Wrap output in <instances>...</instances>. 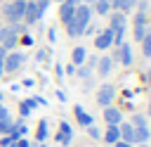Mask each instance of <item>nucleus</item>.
<instances>
[{
	"instance_id": "f257e3e1",
	"label": "nucleus",
	"mask_w": 151,
	"mask_h": 147,
	"mask_svg": "<svg viewBox=\"0 0 151 147\" xmlns=\"http://www.w3.org/2000/svg\"><path fill=\"white\" fill-rule=\"evenodd\" d=\"M90 19H92V7H90V5H78V7L73 9V17L66 21L68 36H71V38L83 36V31H85V26L90 24Z\"/></svg>"
},
{
	"instance_id": "f03ea898",
	"label": "nucleus",
	"mask_w": 151,
	"mask_h": 147,
	"mask_svg": "<svg viewBox=\"0 0 151 147\" xmlns=\"http://www.w3.org/2000/svg\"><path fill=\"white\" fill-rule=\"evenodd\" d=\"M24 12H26V2H24V0H14V2H9V5L2 7V14H5L12 24L21 21V19H24Z\"/></svg>"
},
{
	"instance_id": "7ed1b4c3",
	"label": "nucleus",
	"mask_w": 151,
	"mask_h": 147,
	"mask_svg": "<svg viewBox=\"0 0 151 147\" xmlns=\"http://www.w3.org/2000/svg\"><path fill=\"white\" fill-rule=\"evenodd\" d=\"M113 97H116V88H113L111 83H104V85L99 88V92H97V102H99L101 107H111Z\"/></svg>"
},
{
	"instance_id": "20e7f679",
	"label": "nucleus",
	"mask_w": 151,
	"mask_h": 147,
	"mask_svg": "<svg viewBox=\"0 0 151 147\" xmlns=\"http://www.w3.org/2000/svg\"><path fill=\"white\" fill-rule=\"evenodd\" d=\"M17 26H5V28H0V45L7 50V47H14L17 45Z\"/></svg>"
},
{
	"instance_id": "39448f33",
	"label": "nucleus",
	"mask_w": 151,
	"mask_h": 147,
	"mask_svg": "<svg viewBox=\"0 0 151 147\" xmlns=\"http://www.w3.org/2000/svg\"><path fill=\"white\" fill-rule=\"evenodd\" d=\"M24 55L21 52H12V55H7L5 59H2V71H17L21 64H24Z\"/></svg>"
},
{
	"instance_id": "423d86ee",
	"label": "nucleus",
	"mask_w": 151,
	"mask_h": 147,
	"mask_svg": "<svg viewBox=\"0 0 151 147\" xmlns=\"http://www.w3.org/2000/svg\"><path fill=\"white\" fill-rule=\"evenodd\" d=\"M111 43H113V31H111V28L101 31V33L94 38V47H99V50H106V47H111Z\"/></svg>"
},
{
	"instance_id": "0eeeda50",
	"label": "nucleus",
	"mask_w": 151,
	"mask_h": 147,
	"mask_svg": "<svg viewBox=\"0 0 151 147\" xmlns=\"http://www.w3.org/2000/svg\"><path fill=\"white\" fill-rule=\"evenodd\" d=\"M120 119H123L120 109H116V107H104V121H106L109 126H120Z\"/></svg>"
},
{
	"instance_id": "6e6552de",
	"label": "nucleus",
	"mask_w": 151,
	"mask_h": 147,
	"mask_svg": "<svg viewBox=\"0 0 151 147\" xmlns=\"http://www.w3.org/2000/svg\"><path fill=\"white\" fill-rule=\"evenodd\" d=\"M118 59L125 66H132V45L130 43H120L118 45Z\"/></svg>"
},
{
	"instance_id": "1a4fd4ad",
	"label": "nucleus",
	"mask_w": 151,
	"mask_h": 147,
	"mask_svg": "<svg viewBox=\"0 0 151 147\" xmlns=\"http://www.w3.org/2000/svg\"><path fill=\"white\" fill-rule=\"evenodd\" d=\"M40 19V12L35 7V2H26V12H24V21L26 24H35Z\"/></svg>"
},
{
	"instance_id": "9d476101",
	"label": "nucleus",
	"mask_w": 151,
	"mask_h": 147,
	"mask_svg": "<svg viewBox=\"0 0 151 147\" xmlns=\"http://www.w3.org/2000/svg\"><path fill=\"white\" fill-rule=\"evenodd\" d=\"M111 66H113V59L111 57H99L97 59V71H99V76H109L111 74Z\"/></svg>"
},
{
	"instance_id": "9b49d317",
	"label": "nucleus",
	"mask_w": 151,
	"mask_h": 147,
	"mask_svg": "<svg viewBox=\"0 0 151 147\" xmlns=\"http://www.w3.org/2000/svg\"><path fill=\"white\" fill-rule=\"evenodd\" d=\"M118 128H120V140L134 145V126H132V123H123V126H118Z\"/></svg>"
},
{
	"instance_id": "f8f14e48",
	"label": "nucleus",
	"mask_w": 151,
	"mask_h": 147,
	"mask_svg": "<svg viewBox=\"0 0 151 147\" xmlns=\"http://www.w3.org/2000/svg\"><path fill=\"white\" fill-rule=\"evenodd\" d=\"M76 119H78V123H80V126H85V128L94 123V119H92V116H90V114H87L80 104H76Z\"/></svg>"
},
{
	"instance_id": "ddd939ff",
	"label": "nucleus",
	"mask_w": 151,
	"mask_h": 147,
	"mask_svg": "<svg viewBox=\"0 0 151 147\" xmlns=\"http://www.w3.org/2000/svg\"><path fill=\"white\" fill-rule=\"evenodd\" d=\"M104 140H106L109 145H116V142L120 140V128H118V126H109V130L104 133Z\"/></svg>"
},
{
	"instance_id": "4468645a",
	"label": "nucleus",
	"mask_w": 151,
	"mask_h": 147,
	"mask_svg": "<svg viewBox=\"0 0 151 147\" xmlns=\"http://www.w3.org/2000/svg\"><path fill=\"white\" fill-rule=\"evenodd\" d=\"M59 128H61V130H59L57 140H59L61 145H68V142H71V126H68V123H61Z\"/></svg>"
},
{
	"instance_id": "2eb2a0df",
	"label": "nucleus",
	"mask_w": 151,
	"mask_h": 147,
	"mask_svg": "<svg viewBox=\"0 0 151 147\" xmlns=\"http://www.w3.org/2000/svg\"><path fill=\"white\" fill-rule=\"evenodd\" d=\"M73 9H76V7H73V5H68V2L64 0V5H61V12H59V17H61V21H64V24H66V21L73 17Z\"/></svg>"
},
{
	"instance_id": "dca6fc26",
	"label": "nucleus",
	"mask_w": 151,
	"mask_h": 147,
	"mask_svg": "<svg viewBox=\"0 0 151 147\" xmlns=\"http://www.w3.org/2000/svg\"><path fill=\"white\" fill-rule=\"evenodd\" d=\"M149 135H151V133H149V128H146V126L134 128V145H137V142H146V140H149Z\"/></svg>"
},
{
	"instance_id": "f3484780",
	"label": "nucleus",
	"mask_w": 151,
	"mask_h": 147,
	"mask_svg": "<svg viewBox=\"0 0 151 147\" xmlns=\"http://www.w3.org/2000/svg\"><path fill=\"white\" fill-rule=\"evenodd\" d=\"M71 59H73V64H76V66H80V64L85 62V47H80V45H78V47L73 50V55H71Z\"/></svg>"
},
{
	"instance_id": "a211bd4d",
	"label": "nucleus",
	"mask_w": 151,
	"mask_h": 147,
	"mask_svg": "<svg viewBox=\"0 0 151 147\" xmlns=\"http://www.w3.org/2000/svg\"><path fill=\"white\" fill-rule=\"evenodd\" d=\"M94 12H97V14H109V12H111L109 0H94Z\"/></svg>"
},
{
	"instance_id": "6ab92c4d",
	"label": "nucleus",
	"mask_w": 151,
	"mask_h": 147,
	"mask_svg": "<svg viewBox=\"0 0 151 147\" xmlns=\"http://www.w3.org/2000/svg\"><path fill=\"white\" fill-rule=\"evenodd\" d=\"M142 52L144 57H151V31H146V36L142 38Z\"/></svg>"
},
{
	"instance_id": "aec40b11",
	"label": "nucleus",
	"mask_w": 151,
	"mask_h": 147,
	"mask_svg": "<svg viewBox=\"0 0 151 147\" xmlns=\"http://www.w3.org/2000/svg\"><path fill=\"white\" fill-rule=\"evenodd\" d=\"M134 5H137V0H120V2H118V12L127 14V12H132Z\"/></svg>"
},
{
	"instance_id": "412c9836",
	"label": "nucleus",
	"mask_w": 151,
	"mask_h": 147,
	"mask_svg": "<svg viewBox=\"0 0 151 147\" xmlns=\"http://www.w3.org/2000/svg\"><path fill=\"white\" fill-rule=\"evenodd\" d=\"M7 133H12V121H9V116H7V119H0V135H7Z\"/></svg>"
},
{
	"instance_id": "4be33fe9",
	"label": "nucleus",
	"mask_w": 151,
	"mask_h": 147,
	"mask_svg": "<svg viewBox=\"0 0 151 147\" xmlns=\"http://www.w3.org/2000/svg\"><path fill=\"white\" fill-rule=\"evenodd\" d=\"M35 104H38L35 100H26V102L21 104V116H28V111H31V109H33Z\"/></svg>"
},
{
	"instance_id": "5701e85b",
	"label": "nucleus",
	"mask_w": 151,
	"mask_h": 147,
	"mask_svg": "<svg viewBox=\"0 0 151 147\" xmlns=\"http://www.w3.org/2000/svg\"><path fill=\"white\" fill-rule=\"evenodd\" d=\"M45 138H47V121H40L38 123V140L42 142Z\"/></svg>"
},
{
	"instance_id": "b1692460",
	"label": "nucleus",
	"mask_w": 151,
	"mask_h": 147,
	"mask_svg": "<svg viewBox=\"0 0 151 147\" xmlns=\"http://www.w3.org/2000/svg\"><path fill=\"white\" fill-rule=\"evenodd\" d=\"M134 26H146V12L139 9V12L134 14Z\"/></svg>"
},
{
	"instance_id": "393cba45",
	"label": "nucleus",
	"mask_w": 151,
	"mask_h": 147,
	"mask_svg": "<svg viewBox=\"0 0 151 147\" xmlns=\"http://www.w3.org/2000/svg\"><path fill=\"white\" fill-rule=\"evenodd\" d=\"M132 126H134V128H142V126H146V119H144L142 114H134V116H132Z\"/></svg>"
},
{
	"instance_id": "a878e982",
	"label": "nucleus",
	"mask_w": 151,
	"mask_h": 147,
	"mask_svg": "<svg viewBox=\"0 0 151 147\" xmlns=\"http://www.w3.org/2000/svg\"><path fill=\"white\" fill-rule=\"evenodd\" d=\"M146 31H149L146 26H134V40H142L146 36Z\"/></svg>"
},
{
	"instance_id": "bb28decb",
	"label": "nucleus",
	"mask_w": 151,
	"mask_h": 147,
	"mask_svg": "<svg viewBox=\"0 0 151 147\" xmlns=\"http://www.w3.org/2000/svg\"><path fill=\"white\" fill-rule=\"evenodd\" d=\"M87 133H90V138H94V140H99V138H101V130H99L94 123H92V126H87Z\"/></svg>"
},
{
	"instance_id": "cd10ccee",
	"label": "nucleus",
	"mask_w": 151,
	"mask_h": 147,
	"mask_svg": "<svg viewBox=\"0 0 151 147\" xmlns=\"http://www.w3.org/2000/svg\"><path fill=\"white\" fill-rule=\"evenodd\" d=\"M47 5H50V0H38V2H35V7H38V12H40V17H42V12L47 9Z\"/></svg>"
},
{
	"instance_id": "c85d7f7f",
	"label": "nucleus",
	"mask_w": 151,
	"mask_h": 147,
	"mask_svg": "<svg viewBox=\"0 0 151 147\" xmlns=\"http://www.w3.org/2000/svg\"><path fill=\"white\" fill-rule=\"evenodd\" d=\"M90 74H92V66H80L78 69V76H83V78H87Z\"/></svg>"
},
{
	"instance_id": "c756f323",
	"label": "nucleus",
	"mask_w": 151,
	"mask_h": 147,
	"mask_svg": "<svg viewBox=\"0 0 151 147\" xmlns=\"http://www.w3.org/2000/svg\"><path fill=\"white\" fill-rule=\"evenodd\" d=\"M45 57H47V50H38V55H35V59H38V62H42Z\"/></svg>"
},
{
	"instance_id": "7c9ffc66",
	"label": "nucleus",
	"mask_w": 151,
	"mask_h": 147,
	"mask_svg": "<svg viewBox=\"0 0 151 147\" xmlns=\"http://www.w3.org/2000/svg\"><path fill=\"white\" fill-rule=\"evenodd\" d=\"M47 38H50V40H52V43H54V40H57V33H54V28H50V33H47Z\"/></svg>"
},
{
	"instance_id": "2f4dec72",
	"label": "nucleus",
	"mask_w": 151,
	"mask_h": 147,
	"mask_svg": "<svg viewBox=\"0 0 151 147\" xmlns=\"http://www.w3.org/2000/svg\"><path fill=\"white\" fill-rule=\"evenodd\" d=\"M116 147H134V145H130V142H123V140H118V142H116Z\"/></svg>"
},
{
	"instance_id": "473e14b6",
	"label": "nucleus",
	"mask_w": 151,
	"mask_h": 147,
	"mask_svg": "<svg viewBox=\"0 0 151 147\" xmlns=\"http://www.w3.org/2000/svg\"><path fill=\"white\" fill-rule=\"evenodd\" d=\"M5 57H7V50H5V47H2V45H0V62H2V59H5Z\"/></svg>"
},
{
	"instance_id": "72a5a7b5",
	"label": "nucleus",
	"mask_w": 151,
	"mask_h": 147,
	"mask_svg": "<svg viewBox=\"0 0 151 147\" xmlns=\"http://www.w3.org/2000/svg\"><path fill=\"white\" fill-rule=\"evenodd\" d=\"M14 147H28V142H26V140H19V142H17Z\"/></svg>"
},
{
	"instance_id": "f704fd0d",
	"label": "nucleus",
	"mask_w": 151,
	"mask_h": 147,
	"mask_svg": "<svg viewBox=\"0 0 151 147\" xmlns=\"http://www.w3.org/2000/svg\"><path fill=\"white\" fill-rule=\"evenodd\" d=\"M118 2H120V0H109V5H111L113 9H118Z\"/></svg>"
},
{
	"instance_id": "c9c22d12",
	"label": "nucleus",
	"mask_w": 151,
	"mask_h": 147,
	"mask_svg": "<svg viewBox=\"0 0 151 147\" xmlns=\"http://www.w3.org/2000/svg\"><path fill=\"white\" fill-rule=\"evenodd\" d=\"M80 2H85V5H87V2H94V0H80Z\"/></svg>"
},
{
	"instance_id": "e433bc0d",
	"label": "nucleus",
	"mask_w": 151,
	"mask_h": 147,
	"mask_svg": "<svg viewBox=\"0 0 151 147\" xmlns=\"http://www.w3.org/2000/svg\"><path fill=\"white\" fill-rule=\"evenodd\" d=\"M149 116H151V100H149Z\"/></svg>"
},
{
	"instance_id": "4c0bfd02",
	"label": "nucleus",
	"mask_w": 151,
	"mask_h": 147,
	"mask_svg": "<svg viewBox=\"0 0 151 147\" xmlns=\"http://www.w3.org/2000/svg\"><path fill=\"white\" fill-rule=\"evenodd\" d=\"M149 85H151V71H149Z\"/></svg>"
},
{
	"instance_id": "58836bf2",
	"label": "nucleus",
	"mask_w": 151,
	"mask_h": 147,
	"mask_svg": "<svg viewBox=\"0 0 151 147\" xmlns=\"http://www.w3.org/2000/svg\"><path fill=\"white\" fill-rule=\"evenodd\" d=\"M0 78H2V66H0Z\"/></svg>"
},
{
	"instance_id": "ea45409f",
	"label": "nucleus",
	"mask_w": 151,
	"mask_h": 147,
	"mask_svg": "<svg viewBox=\"0 0 151 147\" xmlns=\"http://www.w3.org/2000/svg\"><path fill=\"white\" fill-rule=\"evenodd\" d=\"M0 100H2V92H0Z\"/></svg>"
},
{
	"instance_id": "a19ab883",
	"label": "nucleus",
	"mask_w": 151,
	"mask_h": 147,
	"mask_svg": "<svg viewBox=\"0 0 151 147\" xmlns=\"http://www.w3.org/2000/svg\"><path fill=\"white\" fill-rule=\"evenodd\" d=\"M59 2H64V0H59Z\"/></svg>"
},
{
	"instance_id": "79ce46f5",
	"label": "nucleus",
	"mask_w": 151,
	"mask_h": 147,
	"mask_svg": "<svg viewBox=\"0 0 151 147\" xmlns=\"http://www.w3.org/2000/svg\"><path fill=\"white\" fill-rule=\"evenodd\" d=\"M0 66H2V62H0Z\"/></svg>"
},
{
	"instance_id": "37998d69",
	"label": "nucleus",
	"mask_w": 151,
	"mask_h": 147,
	"mask_svg": "<svg viewBox=\"0 0 151 147\" xmlns=\"http://www.w3.org/2000/svg\"><path fill=\"white\" fill-rule=\"evenodd\" d=\"M0 28H2V26H0Z\"/></svg>"
}]
</instances>
